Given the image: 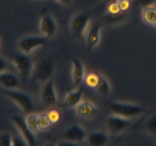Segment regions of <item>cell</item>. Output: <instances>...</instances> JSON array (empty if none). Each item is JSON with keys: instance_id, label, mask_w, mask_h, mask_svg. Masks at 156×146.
Segmentation results:
<instances>
[{"instance_id": "1", "label": "cell", "mask_w": 156, "mask_h": 146, "mask_svg": "<svg viewBox=\"0 0 156 146\" xmlns=\"http://www.w3.org/2000/svg\"><path fill=\"white\" fill-rule=\"evenodd\" d=\"M3 94L26 113H30L34 109L33 99L27 93L17 89H5Z\"/></svg>"}, {"instance_id": "2", "label": "cell", "mask_w": 156, "mask_h": 146, "mask_svg": "<svg viewBox=\"0 0 156 146\" xmlns=\"http://www.w3.org/2000/svg\"><path fill=\"white\" fill-rule=\"evenodd\" d=\"M109 108L113 114L121 116L126 118L137 116L145 111V108L139 104L120 101L111 102Z\"/></svg>"}, {"instance_id": "3", "label": "cell", "mask_w": 156, "mask_h": 146, "mask_svg": "<svg viewBox=\"0 0 156 146\" xmlns=\"http://www.w3.org/2000/svg\"><path fill=\"white\" fill-rule=\"evenodd\" d=\"M54 71V65L51 61L48 59H42L36 66L34 67L32 71L31 84L35 82H46L50 79Z\"/></svg>"}, {"instance_id": "4", "label": "cell", "mask_w": 156, "mask_h": 146, "mask_svg": "<svg viewBox=\"0 0 156 146\" xmlns=\"http://www.w3.org/2000/svg\"><path fill=\"white\" fill-rule=\"evenodd\" d=\"M11 61L16 67L17 70L22 78H26L32 72L34 69V63L30 56L26 53H18L11 57Z\"/></svg>"}, {"instance_id": "5", "label": "cell", "mask_w": 156, "mask_h": 146, "mask_svg": "<svg viewBox=\"0 0 156 146\" xmlns=\"http://www.w3.org/2000/svg\"><path fill=\"white\" fill-rule=\"evenodd\" d=\"M12 122L14 123L15 127L19 132L21 136L25 140L27 145L34 146L36 144V139L34 135V132L30 129L26 123L25 118L21 116L14 115L11 117Z\"/></svg>"}, {"instance_id": "6", "label": "cell", "mask_w": 156, "mask_h": 146, "mask_svg": "<svg viewBox=\"0 0 156 146\" xmlns=\"http://www.w3.org/2000/svg\"><path fill=\"white\" fill-rule=\"evenodd\" d=\"M46 45V37L44 36H27L18 42V48L22 53L29 54L39 47Z\"/></svg>"}, {"instance_id": "7", "label": "cell", "mask_w": 156, "mask_h": 146, "mask_svg": "<svg viewBox=\"0 0 156 146\" xmlns=\"http://www.w3.org/2000/svg\"><path fill=\"white\" fill-rule=\"evenodd\" d=\"M131 124L129 118L113 114L107 120V128L111 133L118 134L127 129Z\"/></svg>"}, {"instance_id": "8", "label": "cell", "mask_w": 156, "mask_h": 146, "mask_svg": "<svg viewBox=\"0 0 156 146\" xmlns=\"http://www.w3.org/2000/svg\"><path fill=\"white\" fill-rule=\"evenodd\" d=\"M89 21L90 18L86 14H77L74 16L71 22V30L73 34L78 37L83 36L86 32Z\"/></svg>"}, {"instance_id": "9", "label": "cell", "mask_w": 156, "mask_h": 146, "mask_svg": "<svg viewBox=\"0 0 156 146\" xmlns=\"http://www.w3.org/2000/svg\"><path fill=\"white\" fill-rule=\"evenodd\" d=\"M41 98L43 103L47 106H53L57 102L56 89L52 79H49L44 83L41 89Z\"/></svg>"}, {"instance_id": "10", "label": "cell", "mask_w": 156, "mask_h": 146, "mask_svg": "<svg viewBox=\"0 0 156 146\" xmlns=\"http://www.w3.org/2000/svg\"><path fill=\"white\" fill-rule=\"evenodd\" d=\"M86 136V131L79 124H74L69 127L63 134L64 140H67L75 144L82 141Z\"/></svg>"}, {"instance_id": "11", "label": "cell", "mask_w": 156, "mask_h": 146, "mask_svg": "<svg viewBox=\"0 0 156 146\" xmlns=\"http://www.w3.org/2000/svg\"><path fill=\"white\" fill-rule=\"evenodd\" d=\"M40 30L46 38H50L56 34L57 25L55 19L51 15H46L42 17L40 22Z\"/></svg>"}, {"instance_id": "12", "label": "cell", "mask_w": 156, "mask_h": 146, "mask_svg": "<svg viewBox=\"0 0 156 146\" xmlns=\"http://www.w3.org/2000/svg\"><path fill=\"white\" fill-rule=\"evenodd\" d=\"M76 111L81 118L91 119L97 113L98 107L88 100H82L76 106Z\"/></svg>"}, {"instance_id": "13", "label": "cell", "mask_w": 156, "mask_h": 146, "mask_svg": "<svg viewBox=\"0 0 156 146\" xmlns=\"http://www.w3.org/2000/svg\"><path fill=\"white\" fill-rule=\"evenodd\" d=\"M72 78H73V85L75 87L79 86L83 82L85 76V69L82 62L79 59L73 58L72 59Z\"/></svg>"}, {"instance_id": "14", "label": "cell", "mask_w": 156, "mask_h": 146, "mask_svg": "<svg viewBox=\"0 0 156 146\" xmlns=\"http://www.w3.org/2000/svg\"><path fill=\"white\" fill-rule=\"evenodd\" d=\"M19 83L18 78L13 73L5 71L0 72V85L5 89H17Z\"/></svg>"}, {"instance_id": "15", "label": "cell", "mask_w": 156, "mask_h": 146, "mask_svg": "<svg viewBox=\"0 0 156 146\" xmlns=\"http://www.w3.org/2000/svg\"><path fill=\"white\" fill-rule=\"evenodd\" d=\"M82 94H83V91L82 88H76L69 91L62 102V105L66 107L76 106L78 103L82 101Z\"/></svg>"}, {"instance_id": "16", "label": "cell", "mask_w": 156, "mask_h": 146, "mask_svg": "<svg viewBox=\"0 0 156 146\" xmlns=\"http://www.w3.org/2000/svg\"><path fill=\"white\" fill-rule=\"evenodd\" d=\"M101 28L100 25H94L87 31L86 43L88 50H91L98 44L101 38Z\"/></svg>"}, {"instance_id": "17", "label": "cell", "mask_w": 156, "mask_h": 146, "mask_svg": "<svg viewBox=\"0 0 156 146\" xmlns=\"http://www.w3.org/2000/svg\"><path fill=\"white\" fill-rule=\"evenodd\" d=\"M107 134L101 131H93L87 135V141L91 146H102L108 142Z\"/></svg>"}, {"instance_id": "18", "label": "cell", "mask_w": 156, "mask_h": 146, "mask_svg": "<svg viewBox=\"0 0 156 146\" xmlns=\"http://www.w3.org/2000/svg\"><path fill=\"white\" fill-rule=\"evenodd\" d=\"M142 19L147 25L156 27V6L152 5L143 7L142 11Z\"/></svg>"}, {"instance_id": "19", "label": "cell", "mask_w": 156, "mask_h": 146, "mask_svg": "<svg viewBox=\"0 0 156 146\" xmlns=\"http://www.w3.org/2000/svg\"><path fill=\"white\" fill-rule=\"evenodd\" d=\"M99 78H100V75L98 74L93 72V71H89V72H86L85 74L83 82L88 88L95 89L96 86L98 83Z\"/></svg>"}, {"instance_id": "20", "label": "cell", "mask_w": 156, "mask_h": 146, "mask_svg": "<svg viewBox=\"0 0 156 146\" xmlns=\"http://www.w3.org/2000/svg\"><path fill=\"white\" fill-rule=\"evenodd\" d=\"M95 89L101 95H108L111 91V85H110L109 81L104 76L100 75V78H99L98 83Z\"/></svg>"}, {"instance_id": "21", "label": "cell", "mask_w": 156, "mask_h": 146, "mask_svg": "<svg viewBox=\"0 0 156 146\" xmlns=\"http://www.w3.org/2000/svg\"><path fill=\"white\" fill-rule=\"evenodd\" d=\"M107 14L111 18H119L123 13L120 11L117 2H112L108 4L107 7Z\"/></svg>"}, {"instance_id": "22", "label": "cell", "mask_w": 156, "mask_h": 146, "mask_svg": "<svg viewBox=\"0 0 156 146\" xmlns=\"http://www.w3.org/2000/svg\"><path fill=\"white\" fill-rule=\"evenodd\" d=\"M25 120L28 127L30 128V129L34 133L40 130L39 116H38V115L34 113L28 114L25 118Z\"/></svg>"}, {"instance_id": "23", "label": "cell", "mask_w": 156, "mask_h": 146, "mask_svg": "<svg viewBox=\"0 0 156 146\" xmlns=\"http://www.w3.org/2000/svg\"><path fill=\"white\" fill-rule=\"evenodd\" d=\"M38 116H39L40 130L44 131L48 129L52 125V123L49 119L48 116H47V113H43L39 114Z\"/></svg>"}, {"instance_id": "24", "label": "cell", "mask_w": 156, "mask_h": 146, "mask_svg": "<svg viewBox=\"0 0 156 146\" xmlns=\"http://www.w3.org/2000/svg\"><path fill=\"white\" fill-rule=\"evenodd\" d=\"M52 124H56L61 120V113L57 109H50L47 113Z\"/></svg>"}, {"instance_id": "25", "label": "cell", "mask_w": 156, "mask_h": 146, "mask_svg": "<svg viewBox=\"0 0 156 146\" xmlns=\"http://www.w3.org/2000/svg\"><path fill=\"white\" fill-rule=\"evenodd\" d=\"M146 128L150 133L156 135V114L152 116L146 123Z\"/></svg>"}, {"instance_id": "26", "label": "cell", "mask_w": 156, "mask_h": 146, "mask_svg": "<svg viewBox=\"0 0 156 146\" xmlns=\"http://www.w3.org/2000/svg\"><path fill=\"white\" fill-rule=\"evenodd\" d=\"M12 137L8 133L0 134V146H12Z\"/></svg>"}, {"instance_id": "27", "label": "cell", "mask_w": 156, "mask_h": 146, "mask_svg": "<svg viewBox=\"0 0 156 146\" xmlns=\"http://www.w3.org/2000/svg\"><path fill=\"white\" fill-rule=\"evenodd\" d=\"M117 2H118L120 11H121L122 13L123 14L127 12L131 7L130 0H120V1H118Z\"/></svg>"}, {"instance_id": "28", "label": "cell", "mask_w": 156, "mask_h": 146, "mask_svg": "<svg viewBox=\"0 0 156 146\" xmlns=\"http://www.w3.org/2000/svg\"><path fill=\"white\" fill-rule=\"evenodd\" d=\"M27 145V142L22 137H13L12 138V146H24Z\"/></svg>"}, {"instance_id": "29", "label": "cell", "mask_w": 156, "mask_h": 146, "mask_svg": "<svg viewBox=\"0 0 156 146\" xmlns=\"http://www.w3.org/2000/svg\"><path fill=\"white\" fill-rule=\"evenodd\" d=\"M156 2V0H137L136 5L145 7L148 5H152Z\"/></svg>"}, {"instance_id": "30", "label": "cell", "mask_w": 156, "mask_h": 146, "mask_svg": "<svg viewBox=\"0 0 156 146\" xmlns=\"http://www.w3.org/2000/svg\"><path fill=\"white\" fill-rule=\"evenodd\" d=\"M6 66H7V62L3 57L0 56V72L4 71L5 70Z\"/></svg>"}, {"instance_id": "31", "label": "cell", "mask_w": 156, "mask_h": 146, "mask_svg": "<svg viewBox=\"0 0 156 146\" xmlns=\"http://www.w3.org/2000/svg\"><path fill=\"white\" fill-rule=\"evenodd\" d=\"M56 1H57L60 4L64 5H69L71 2L72 0H56Z\"/></svg>"}, {"instance_id": "32", "label": "cell", "mask_w": 156, "mask_h": 146, "mask_svg": "<svg viewBox=\"0 0 156 146\" xmlns=\"http://www.w3.org/2000/svg\"><path fill=\"white\" fill-rule=\"evenodd\" d=\"M118 1H120V0H107L108 3L112 2H118Z\"/></svg>"}, {"instance_id": "33", "label": "cell", "mask_w": 156, "mask_h": 146, "mask_svg": "<svg viewBox=\"0 0 156 146\" xmlns=\"http://www.w3.org/2000/svg\"><path fill=\"white\" fill-rule=\"evenodd\" d=\"M0 45H1V42H0Z\"/></svg>"}]
</instances>
